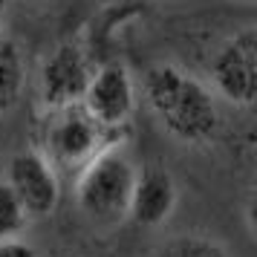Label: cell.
Wrapping results in <instances>:
<instances>
[{
    "label": "cell",
    "instance_id": "3",
    "mask_svg": "<svg viewBox=\"0 0 257 257\" xmlns=\"http://www.w3.org/2000/svg\"><path fill=\"white\" fill-rule=\"evenodd\" d=\"M116 145L104 127H98L87 116L81 104L64 107V110H49L44 130H41V148L55 171H81L87 162H93L98 153Z\"/></svg>",
    "mask_w": 257,
    "mask_h": 257
},
{
    "label": "cell",
    "instance_id": "7",
    "mask_svg": "<svg viewBox=\"0 0 257 257\" xmlns=\"http://www.w3.org/2000/svg\"><path fill=\"white\" fill-rule=\"evenodd\" d=\"M6 182L15 191V197L21 199L26 208L29 220H44L61 202V182L58 171L44 159V153L38 148L18 151L9 159L6 168Z\"/></svg>",
    "mask_w": 257,
    "mask_h": 257
},
{
    "label": "cell",
    "instance_id": "13",
    "mask_svg": "<svg viewBox=\"0 0 257 257\" xmlns=\"http://www.w3.org/2000/svg\"><path fill=\"white\" fill-rule=\"evenodd\" d=\"M6 15H9V0H0V29L6 24Z\"/></svg>",
    "mask_w": 257,
    "mask_h": 257
},
{
    "label": "cell",
    "instance_id": "11",
    "mask_svg": "<svg viewBox=\"0 0 257 257\" xmlns=\"http://www.w3.org/2000/svg\"><path fill=\"white\" fill-rule=\"evenodd\" d=\"M29 225V214L15 197L6 179H0V240H15L21 237Z\"/></svg>",
    "mask_w": 257,
    "mask_h": 257
},
{
    "label": "cell",
    "instance_id": "5",
    "mask_svg": "<svg viewBox=\"0 0 257 257\" xmlns=\"http://www.w3.org/2000/svg\"><path fill=\"white\" fill-rule=\"evenodd\" d=\"M136 101H139V93H136L133 72L127 70V64L110 61L93 70L81 107L98 127H104L107 133H116L133 118Z\"/></svg>",
    "mask_w": 257,
    "mask_h": 257
},
{
    "label": "cell",
    "instance_id": "12",
    "mask_svg": "<svg viewBox=\"0 0 257 257\" xmlns=\"http://www.w3.org/2000/svg\"><path fill=\"white\" fill-rule=\"evenodd\" d=\"M0 257H41V254L24 237H15V240H0Z\"/></svg>",
    "mask_w": 257,
    "mask_h": 257
},
{
    "label": "cell",
    "instance_id": "10",
    "mask_svg": "<svg viewBox=\"0 0 257 257\" xmlns=\"http://www.w3.org/2000/svg\"><path fill=\"white\" fill-rule=\"evenodd\" d=\"M153 257H228V251L205 234H179L168 240Z\"/></svg>",
    "mask_w": 257,
    "mask_h": 257
},
{
    "label": "cell",
    "instance_id": "4",
    "mask_svg": "<svg viewBox=\"0 0 257 257\" xmlns=\"http://www.w3.org/2000/svg\"><path fill=\"white\" fill-rule=\"evenodd\" d=\"M211 93L234 107H248L257 98V29L243 26L240 32L225 38L214 52L208 67Z\"/></svg>",
    "mask_w": 257,
    "mask_h": 257
},
{
    "label": "cell",
    "instance_id": "1",
    "mask_svg": "<svg viewBox=\"0 0 257 257\" xmlns=\"http://www.w3.org/2000/svg\"><path fill=\"white\" fill-rule=\"evenodd\" d=\"M142 95L162 130L182 145H205L220 130L217 95L176 64H153L142 78Z\"/></svg>",
    "mask_w": 257,
    "mask_h": 257
},
{
    "label": "cell",
    "instance_id": "9",
    "mask_svg": "<svg viewBox=\"0 0 257 257\" xmlns=\"http://www.w3.org/2000/svg\"><path fill=\"white\" fill-rule=\"evenodd\" d=\"M26 90V58L12 38H0V116L21 104Z\"/></svg>",
    "mask_w": 257,
    "mask_h": 257
},
{
    "label": "cell",
    "instance_id": "8",
    "mask_svg": "<svg viewBox=\"0 0 257 257\" xmlns=\"http://www.w3.org/2000/svg\"><path fill=\"white\" fill-rule=\"evenodd\" d=\"M179 202V188L168 168L162 165H145L136 171L133 194H130L127 217L142 228H159L174 217Z\"/></svg>",
    "mask_w": 257,
    "mask_h": 257
},
{
    "label": "cell",
    "instance_id": "6",
    "mask_svg": "<svg viewBox=\"0 0 257 257\" xmlns=\"http://www.w3.org/2000/svg\"><path fill=\"white\" fill-rule=\"evenodd\" d=\"M93 64L75 41H64L49 52L38 72V98L44 110H64L81 104L87 84L93 78Z\"/></svg>",
    "mask_w": 257,
    "mask_h": 257
},
{
    "label": "cell",
    "instance_id": "2",
    "mask_svg": "<svg viewBox=\"0 0 257 257\" xmlns=\"http://www.w3.org/2000/svg\"><path fill=\"white\" fill-rule=\"evenodd\" d=\"M136 165L118 145H110L78 171L75 205L93 225L110 228L127 220L130 194L136 182Z\"/></svg>",
    "mask_w": 257,
    "mask_h": 257
}]
</instances>
